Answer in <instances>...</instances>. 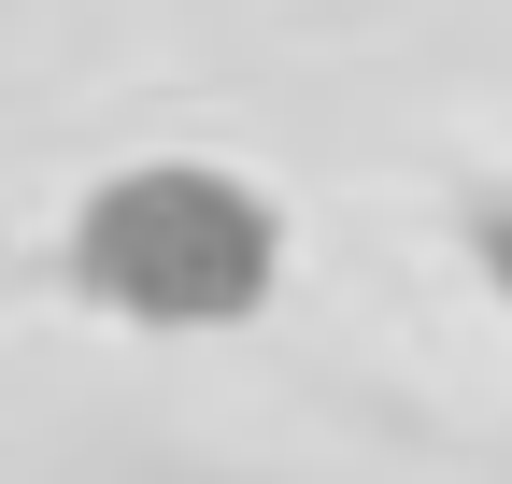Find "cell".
<instances>
[{
  "label": "cell",
  "instance_id": "cell-1",
  "mask_svg": "<svg viewBox=\"0 0 512 484\" xmlns=\"http://www.w3.org/2000/svg\"><path fill=\"white\" fill-rule=\"evenodd\" d=\"M271 271H285V214L214 157H128L72 200V285L114 328H157V342L242 328Z\"/></svg>",
  "mask_w": 512,
  "mask_h": 484
},
{
  "label": "cell",
  "instance_id": "cell-2",
  "mask_svg": "<svg viewBox=\"0 0 512 484\" xmlns=\"http://www.w3.org/2000/svg\"><path fill=\"white\" fill-rule=\"evenodd\" d=\"M470 257H484V285L512 299V200H484V228H470Z\"/></svg>",
  "mask_w": 512,
  "mask_h": 484
}]
</instances>
